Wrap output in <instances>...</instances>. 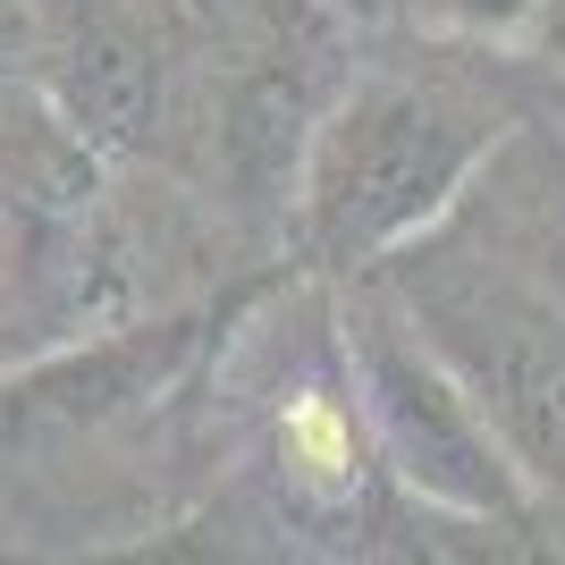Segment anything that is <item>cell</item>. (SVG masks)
<instances>
[{
  "instance_id": "cell-6",
  "label": "cell",
  "mask_w": 565,
  "mask_h": 565,
  "mask_svg": "<svg viewBox=\"0 0 565 565\" xmlns=\"http://www.w3.org/2000/svg\"><path fill=\"white\" fill-rule=\"evenodd\" d=\"M330 9H338V18H354V0H330Z\"/></svg>"
},
{
  "instance_id": "cell-5",
  "label": "cell",
  "mask_w": 565,
  "mask_h": 565,
  "mask_svg": "<svg viewBox=\"0 0 565 565\" xmlns=\"http://www.w3.org/2000/svg\"><path fill=\"white\" fill-rule=\"evenodd\" d=\"M34 94L68 118L85 143H102L110 161H143L169 110V76H161V43L136 18H118L102 0H68V18L43 43V76Z\"/></svg>"
},
{
  "instance_id": "cell-3",
  "label": "cell",
  "mask_w": 565,
  "mask_h": 565,
  "mask_svg": "<svg viewBox=\"0 0 565 565\" xmlns=\"http://www.w3.org/2000/svg\"><path fill=\"white\" fill-rule=\"evenodd\" d=\"M338 363H347L354 414L372 430L380 472L405 498H423L439 515L472 523V532H532L541 498L515 472L507 439L490 430V414L465 397V380L423 347V330L388 305L380 279H338Z\"/></svg>"
},
{
  "instance_id": "cell-2",
  "label": "cell",
  "mask_w": 565,
  "mask_h": 565,
  "mask_svg": "<svg viewBox=\"0 0 565 565\" xmlns=\"http://www.w3.org/2000/svg\"><path fill=\"white\" fill-rule=\"evenodd\" d=\"M515 118L465 76L439 68H347L330 110L312 118L305 169H296V270L354 279L414 245L430 220L472 186V169L498 152Z\"/></svg>"
},
{
  "instance_id": "cell-1",
  "label": "cell",
  "mask_w": 565,
  "mask_h": 565,
  "mask_svg": "<svg viewBox=\"0 0 565 565\" xmlns=\"http://www.w3.org/2000/svg\"><path fill=\"white\" fill-rule=\"evenodd\" d=\"M363 279L465 380L532 498H565V152L507 127L472 186Z\"/></svg>"
},
{
  "instance_id": "cell-4",
  "label": "cell",
  "mask_w": 565,
  "mask_h": 565,
  "mask_svg": "<svg viewBox=\"0 0 565 565\" xmlns=\"http://www.w3.org/2000/svg\"><path fill=\"white\" fill-rule=\"evenodd\" d=\"M279 287H296V262L262 270V279H236L220 296H194V305L118 312L102 330H76L60 347L18 354L0 372V448H68V439H94V430H118L136 414H152Z\"/></svg>"
}]
</instances>
